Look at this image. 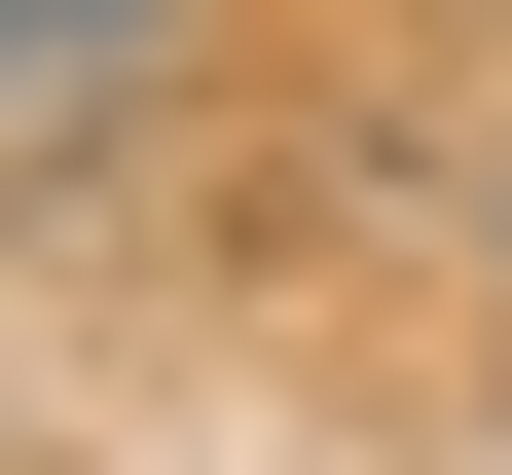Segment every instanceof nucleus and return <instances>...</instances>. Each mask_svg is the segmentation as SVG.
I'll return each instance as SVG.
<instances>
[{"instance_id":"1","label":"nucleus","mask_w":512,"mask_h":475,"mask_svg":"<svg viewBox=\"0 0 512 475\" xmlns=\"http://www.w3.org/2000/svg\"><path fill=\"white\" fill-rule=\"evenodd\" d=\"M147 37H183V0H0V147H74V110L147 74Z\"/></svg>"},{"instance_id":"2","label":"nucleus","mask_w":512,"mask_h":475,"mask_svg":"<svg viewBox=\"0 0 512 475\" xmlns=\"http://www.w3.org/2000/svg\"><path fill=\"white\" fill-rule=\"evenodd\" d=\"M476 256H512V183H476Z\"/></svg>"}]
</instances>
